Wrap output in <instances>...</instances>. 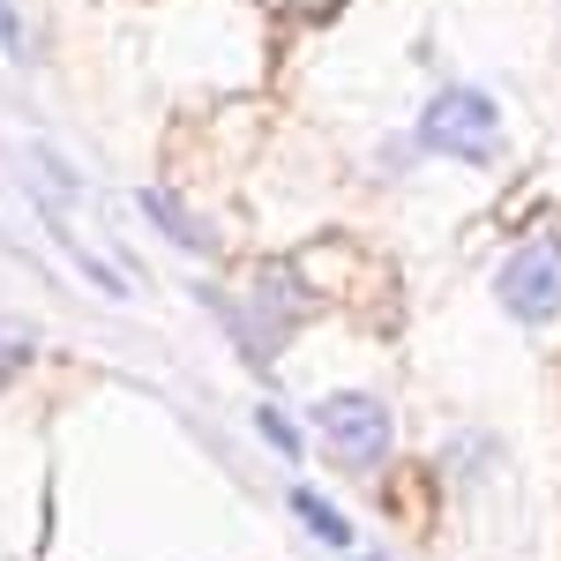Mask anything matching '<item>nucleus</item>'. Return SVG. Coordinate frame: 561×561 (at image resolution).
<instances>
[{
    "instance_id": "1",
    "label": "nucleus",
    "mask_w": 561,
    "mask_h": 561,
    "mask_svg": "<svg viewBox=\"0 0 561 561\" xmlns=\"http://www.w3.org/2000/svg\"><path fill=\"white\" fill-rule=\"evenodd\" d=\"M420 150L457 158V165H494L502 158V105L472 83L434 90L427 113H420Z\"/></svg>"
},
{
    "instance_id": "2",
    "label": "nucleus",
    "mask_w": 561,
    "mask_h": 561,
    "mask_svg": "<svg viewBox=\"0 0 561 561\" xmlns=\"http://www.w3.org/2000/svg\"><path fill=\"white\" fill-rule=\"evenodd\" d=\"M314 434L330 442L337 465L367 472V465H382V457H389V404H382V397H367V389L322 397V404H314Z\"/></svg>"
},
{
    "instance_id": "3",
    "label": "nucleus",
    "mask_w": 561,
    "mask_h": 561,
    "mask_svg": "<svg viewBox=\"0 0 561 561\" xmlns=\"http://www.w3.org/2000/svg\"><path fill=\"white\" fill-rule=\"evenodd\" d=\"M494 293L502 307L517 314V322H554L561 314V232H539V240H524L517 255L494 270Z\"/></svg>"
},
{
    "instance_id": "4",
    "label": "nucleus",
    "mask_w": 561,
    "mask_h": 561,
    "mask_svg": "<svg viewBox=\"0 0 561 561\" xmlns=\"http://www.w3.org/2000/svg\"><path fill=\"white\" fill-rule=\"evenodd\" d=\"M300 285L285 277V270H270V277H255V307L248 314H232L225 307V322H232V337H240V352L255 359V367H270L277 359V345H285V330L300 322Z\"/></svg>"
},
{
    "instance_id": "5",
    "label": "nucleus",
    "mask_w": 561,
    "mask_h": 561,
    "mask_svg": "<svg viewBox=\"0 0 561 561\" xmlns=\"http://www.w3.org/2000/svg\"><path fill=\"white\" fill-rule=\"evenodd\" d=\"M142 210L158 217V232H165V240H180V248H195V255H210L217 240H210V225H195V217L180 210L173 195H158V187H150V195H142Z\"/></svg>"
},
{
    "instance_id": "6",
    "label": "nucleus",
    "mask_w": 561,
    "mask_h": 561,
    "mask_svg": "<svg viewBox=\"0 0 561 561\" xmlns=\"http://www.w3.org/2000/svg\"><path fill=\"white\" fill-rule=\"evenodd\" d=\"M293 510H300V524L314 531V539H330V547H345V539H352V524L337 517V510H330L322 494H307V486H300V494H293Z\"/></svg>"
},
{
    "instance_id": "7",
    "label": "nucleus",
    "mask_w": 561,
    "mask_h": 561,
    "mask_svg": "<svg viewBox=\"0 0 561 561\" xmlns=\"http://www.w3.org/2000/svg\"><path fill=\"white\" fill-rule=\"evenodd\" d=\"M31 367V322H15V314H0V389L15 382Z\"/></svg>"
},
{
    "instance_id": "8",
    "label": "nucleus",
    "mask_w": 561,
    "mask_h": 561,
    "mask_svg": "<svg viewBox=\"0 0 561 561\" xmlns=\"http://www.w3.org/2000/svg\"><path fill=\"white\" fill-rule=\"evenodd\" d=\"M255 420H262V434H270V442H277V449H285V457H293V449H300V434L285 427V412H270V404H262Z\"/></svg>"
},
{
    "instance_id": "9",
    "label": "nucleus",
    "mask_w": 561,
    "mask_h": 561,
    "mask_svg": "<svg viewBox=\"0 0 561 561\" xmlns=\"http://www.w3.org/2000/svg\"><path fill=\"white\" fill-rule=\"evenodd\" d=\"M0 53H23V23H15V8L0 0Z\"/></svg>"
},
{
    "instance_id": "10",
    "label": "nucleus",
    "mask_w": 561,
    "mask_h": 561,
    "mask_svg": "<svg viewBox=\"0 0 561 561\" xmlns=\"http://www.w3.org/2000/svg\"><path fill=\"white\" fill-rule=\"evenodd\" d=\"M367 561H382V554H367Z\"/></svg>"
}]
</instances>
